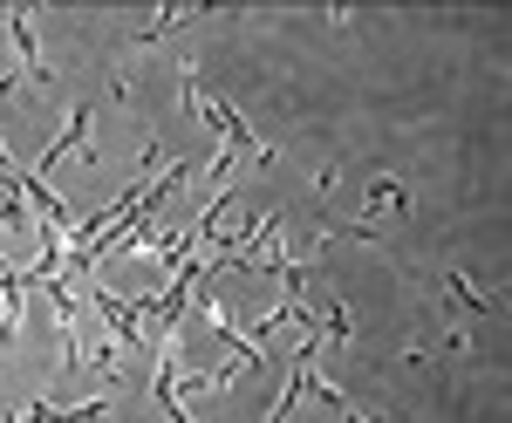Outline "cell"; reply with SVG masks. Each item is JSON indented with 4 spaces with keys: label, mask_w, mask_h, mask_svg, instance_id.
Masks as SVG:
<instances>
[{
    "label": "cell",
    "mask_w": 512,
    "mask_h": 423,
    "mask_svg": "<svg viewBox=\"0 0 512 423\" xmlns=\"http://www.w3.org/2000/svg\"><path fill=\"white\" fill-rule=\"evenodd\" d=\"M7 41H14V55H21V69H28V82H35V89H48V82H55V69L41 62V48H35V28H28V14H21V7L7 14Z\"/></svg>",
    "instance_id": "obj_1"
},
{
    "label": "cell",
    "mask_w": 512,
    "mask_h": 423,
    "mask_svg": "<svg viewBox=\"0 0 512 423\" xmlns=\"http://www.w3.org/2000/svg\"><path fill=\"white\" fill-rule=\"evenodd\" d=\"M89 123H96V110H89V103H76V116H69V130H62V137L48 144V157H41V164L55 171V157H76V151H89Z\"/></svg>",
    "instance_id": "obj_2"
},
{
    "label": "cell",
    "mask_w": 512,
    "mask_h": 423,
    "mask_svg": "<svg viewBox=\"0 0 512 423\" xmlns=\"http://www.w3.org/2000/svg\"><path fill=\"white\" fill-rule=\"evenodd\" d=\"M437 287H444V294H451L458 308L472 314V321H492V301H485V294H472V287H465V273H458V267H444V273H437Z\"/></svg>",
    "instance_id": "obj_3"
},
{
    "label": "cell",
    "mask_w": 512,
    "mask_h": 423,
    "mask_svg": "<svg viewBox=\"0 0 512 423\" xmlns=\"http://www.w3.org/2000/svg\"><path fill=\"white\" fill-rule=\"evenodd\" d=\"M342 342H349V308L328 301V348H342Z\"/></svg>",
    "instance_id": "obj_4"
}]
</instances>
